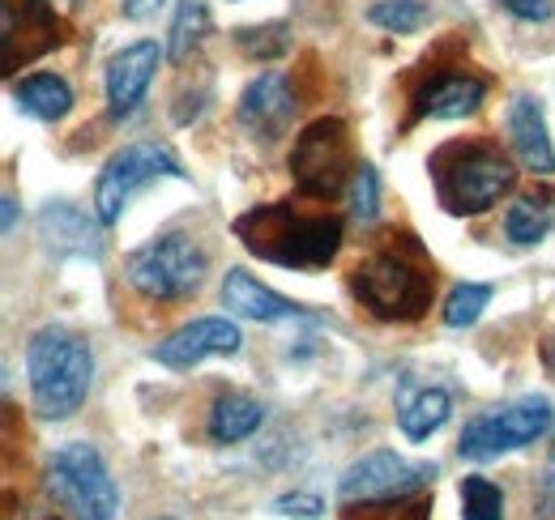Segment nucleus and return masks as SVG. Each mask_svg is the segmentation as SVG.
Returning <instances> with one entry per match:
<instances>
[{
	"instance_id": "a878e982",
	"label": "nucleus",
	"mask_w": 555,
	"mask_h": 520,
	"mask_svg": "<svg viewBox=\"0 0 555 520\" xmlns=\"http://www.w3.org/2000/svg\"><path fill=\"white\" fill-rule=\"evenodd\" d=\"M491 303V286L487 282H457L444 299V325L449 328H466L483 316V308Z\"/></svg>"
},
{
	"instance_id": "c85d7f7f",
	"label": "nucleus",
	"mask_w": 555,
	"mask_h": 520,
	"mask_svg": "<svg viewBox=\"0 0 555 520\" xmlns=\"http://www.w3.org/2000/svg\"><path fill=\"white\" fill-rule=\"evenodd\" d=\"M274 517H291V520H321L325 517V504L321 495L312 491H286L274 499Z\"/></svg>"
},
{
	"instance_id": "5701e85b",
	"label": "nucleus",
	"mask_w": 555,
	"mask_h": 520,
	"mask_svg": "<svg viewBox=\"0 0 555 520\" xmlns=\"http://www.w3.org/2000/svg\"><path fill=\"white\" fill-rule=\"evenodd\" d=\"M209 30V9L206 0H180L176 9V22H171V35H167V61H189L193 48L206 39Z\"/></svg>"
},
{
	"instance_id": "cd10ccee",
	"label": "nucleus",
	"mask_w": 555,
	"mask_h": 520,
	"mask_svg": "<svg viewBox=\"0 0 555 520\" xmlns=\"http://www.w3.org/2000/svg\"><path fill=\"white\" fill-rule=\"evenodd\" d=\"M380 213V176L372 162H359L354 167V180H350V218L354 222H376Z\"/></svg>"
},
{
	"instance_id": "f3484780",
	"label": "nucleus",
	"mask_w": 555,
	"mask_h": 520,
	"mask_svg": "<svg viewBox=\"0 0 555 520\" xmlns=\"http://www.w3.org/2000/svg\"><path fill=\"white\" fill-rule=\"evenodd\" d=\"M487 86L466 73H440L415 94V120H466L483 107Z\"/></svg>"
},
{
	"instance_id": "ddd939ff",
	"label": "nucleus",
	"mask_w": 555,
	"mask_h": 520,
	"mask_svg": "<svg viewBox=\"0 0 555 520\" xmlns=\"http://www.w3.org/2000/svg\"><path fill=\"white\" fill-rule=\"evenodd\" d=\"M295 120V94H291V81L286 73L266 68L261 77H253L240 94V125L244 132H253V141H278L282 132L291 129Z\"/></svg>"
},
{
	"instance_id": "f8f14e48",
	"label": "nucleus",
	"mask_w": 555,
	"mask_h": 520,
	"mask_svg": "<svg viewBox=\"0 0 555 520\" xmlns=\"http://www.w3.org/2000/svg\"><path fill=\"white\" fill-rule=\"evenodd\" d=\"M240 346H244V333H240L235 321H227V316H202V321H189L184 328H176L171 337H163L150 350V359L163 363V367H171V372H189V367L206 363L214 354H240Z\"/></svg>"
},
{
	"instance_id": "393cba45",
	"label": "nucleus",
	"mask_w": 555,
	"mask_h": 520,
	"mask_svg": "<svg viewBox=\"0 0 555 520\" xmlns=\"http://www.w3.org/2000/svg\"><path fill=\"white\" fill-rule=\"evenodd\" d=\"M457 499H462V520H504V491L491 478L479 473L462 478Z\"/></svg>"
},
{
	"instance_id": "412c9836",
	"label": "nucleus",
	"mask_w": 555,
	"mask_h": 520,
	"mask_svg": "<svg viewBox=\"0 0 555 520\" xmlns=\"http://www.w3.org/2000/svg\"><path fill=\"white\" fill-rule=\"evenodd\" d=\"M449 418H453V396L444 389H418L411 396H402V405H398V427L406 440L436 435Z\"/></svg>"
},
{
	"instance_id": "0eeeda50",
	"label": "nucleus",
	"mask_w": 555,
	"mask_h": 520,
	"mask_svg": "<svg viewBox=\"0 0 555 520\" xmlns=\"http://www.w3.org/2000/svg\"><path fill=\"white\" fill-rule=\"evenodd\" d=\"M154 180H189V171L180 167V158L158 145V141H133L125 150H116L103 171H99V184H94V218L103 226H116L129 209V200L154 184Z\"/></svg>"
},
{
	"instance_id": "a211bd4d",
	"label": "nucleus",
	"mask_w": 555,
	"mask_h": 520,
	"mask_svg": "<svg viewBox=\"0 0 555 520\" xmlns=\"http://www.w3.org/2000/svg\"><path fill=\"white\" fill-rule=\"evenodd\" d=\"M39 235H43V244L56 257H99L103 252L99 231L90 226V218L77 205H69V200H52L39 213Z\"/></svg>"
},
{
	"instance_id": "c9c22d12",
	"label": "nucleus",
	"mask_w": 555,
	"mask_h": 520,
	"mask_svg": "<svg viewBox=\"0 0 555 520\" xmlns=\"http://www.w3.org/2000/svg\"><path fill=\"white\" fill-rule=\"evenodd\" d=\"M48 520H56V517H48Z\"/></svg>"
},
{
	"instance_id": "6e6552de",
	"label": "nucleus",
	"mask_w": 555,
	"mask_h": 520,
	"mask_svg": "<svg viewBox=\"0 0 555 520\" xmlns=\"http://www.w3.org/2000/svg\"><path fill=\"white\" fill-rule=\"evenodd\" d=\"M552 418L555 410L543 392L517 396V401H508V405H500L491 414L470 418L466 431H462V440H457V453L466 456V460H479V465L504 453H517V448L534 444L539 435H547L552 431Z\"/></svg>"
},
{
	"instance_id": "b1692460",
	"label": "nucleus",
	"mask_w": 555,
	"mask_h": 520,
	"mask_svg": "<svg viewBox=\"0 0 555 520\" xmlns=\"http://www.w3.org/2000/svg\"><path fill=\"white\" fill-rule=\"evenodd\" d=\"M427 17H431V9L423 0H376L367 9V22L389 35H415L418 26H427Z\"/></svg>"
},
{
	"instance_id": "6ab92c4d",
	"label": "nucleus",
	"mask_w": 555,
	"mask_h": 520,
	"mask_svg": "<svg viewBox=\"0 0 555 520\" xmlns=\"http://www.w3.org/2000/svg\"><path fill=\"white\" fill-rule=\"evenodd\" d=\"M13 103L22 116L30 120H43V125H56L73 112V90L65 77L56 73H30L22 81H13Z\"/></svg>"
},
{
	"instance_id": "423d86ee",
	"label": "nucleus",
	"mask_w": 555,
	"mask_h": 520,
	"mask_svg": "<svg viewBox=\"0 0 555 520\" xmlns=\"http://www.w3.org/2000/svg\"><path fill=\"white\" fill-rule=\"evenodd\" d=\"M206 269H209L206 248H197L189 235H176V231L141 244L138 252L125 257L129 286L138 295H145V299H154V303L189 299L193 290H202Z\"/></svg>"
},
{
	"instance_id": "1a4fd4ad",
	"label": "nucleus",
	"mask_w": 555,
	"mask_h": 520,
	"mask_svg": "<svg viewBox=\"0 0 555 520\" xmlns=\"http://www.w3.org/2000/svg\"><path fill=\"white\" fill-rule=\"evenodd\" d=\"M291 176L295 188L312 200H330L354 180V162H350V132L343 120L321 116L295 136L291 150Z\"/></svg>"
},
{
	"instance_id": "f03ea898",
	"label": "nucleus",
	"mask_w": 555,
	"mask_h": 520,
	"mask_svg": "<svg viewBox=\"0 0 555 520\" xmlns=\"http://www.w3.org/2000/svg\"><path fill=\"white\" fill-rule=\"evenodd\" d=\"M26 376H30V401L39 410V418L65 422L81 410V401L90 392L94 354L77 333L48 325L26 346Z\"/></svg>"
},
{
	"instance_id": "4be33fe9",
	"label": "nucleus",
	"mask_w": 555,
	"mask_h": 520,
	"mask_svg": "<svg viewBox=\"0 0 555 520\" xmlns=\"http://www.w3.org/2000/svg\"><path fill=\"white\" fill-rule=\"evenodd\" d=\"M547 231H552V205H547V196H521V200L504 213V235H508L513 244H521V248L543 244Z\"/></svg>"
},
{
	"instance_id": "9d476101",
	"label": "nucleus",
	"mask_w": 555,
	"mask_h": 520,
	"mask_svg": "<svg viewBox=\"0 0 555 520\" xmlns=\"http://www.w3.org/2000/svg\"><path fill=\"white\" fill-rule=\"evenodd\" d=\"M431 478H436L431 460H406V456L380 448V453L359 456L338 478V499L343 504H363V508H372V504H406Z\"/></svg>"
},
{
	"instance_id": "dca6fc26",
	"label": "nucleus",
	"mask_w": 555,
	"mask_h": 520,
	"mask_svg": "<svg viewBox=\"0 0 555 520\" xmlns=\"http://www.w3.org/2000/svg\"><path fill=\"white\" fill-rule=\"evenodd\" d=\"M222 308L231 316H244V321H257V325H278V321L304 316L299 303H291L286 295H278L270 286H261L248 269H227V277H222Z\"/></svg>"
},
{
	"instance_id": "72a5a7b5",
	"label": "nucleus",
	"mask_w": 555,
	"mask_h": 520,
	"mask_svg": "<svg viewBox=\"0 0 555 520\" xmlns=\"http://www.w3.org/2000/svg\"><path fill=\"white\" fill-rule=\"evenodd\" d=\"M552 460H555V444H552Z\"/></svg>"
},
{
	"instance_id": "bb28decb",
	"label": "nucleus",
	"mask_w": 555,
	"mask_h": 520,
	"mask_svg": "<svg viewBox=\"0 0 555 520\" xmlns=\"http://www.w3.org/2000/svg\"><path fill=\"white\" fill-rule=\"evenodd\" d=\"M235 43L253 61H278L291 48V35H286L282 22H270V26H244V30H235Z\"/></svg>"
},
{
	"instance_id": "f257e3e1",
	"label": "nucleus",
	"mask_w": 555,
	"mask_h": 520,
	"mask_svg": "<svg viewBox=\"0 0 555 520\" xmlns=\"http://www.w3.org/2000/svg\"><path fill=\"white\" fill-rule=\"evenodd\" d=\"M235 239L253 257L282 269H325L343 248V218L334 213H295V205H253L235 218Z\"/></svg>"
},
{
	"instance_id": "2f4dec72",
	"label": "nucleus",
	"mask_w": 555,
	"mask_h": 520,
	"mask_svg": "<svg viewBox=\"0 0 555 520\" xmlns=\"http://www.w3.org/2000/svg\"><path fill=\"white\" fill-rule=\"evenodd\" d=\"M0 205H4V235H9V231L17 226V200L4 193V200H0Z\"/></svg>"
},
{
	"instance_id": "f704fd0d",
	"label": "nucleus",
	"mask_w": 555,
	"mask_h": 520,
	"mask_svg": "<svg viewBox=\"0 0 555 520\" xmlns=\"http://www.w3.org/2000/svg\"><path fill=\"white\" fill-rule=\"evenodd\" d=\"M163 520H176V517H163Z\"/></svg>"
},
{
	"instance_id": "20e7f679",
	"label": "nucleus",
	"mask_w": 555,
	"mask_h": 520,
	"mask_svg": "<svg viewBox=\"0 0 555 520\" xmlns=\"http://www.w3.org/2000/svg\"><path fill=\"white\" fill-rule=\"evenodd\" d=\"M48 495L73 520H116L120 491L103 453L86 440H69L48 456Z\"/></svg>"
},
{
	"instance_id": "4468645a",
	"label": "nucleus",
	"mask_w": 555,
	"mask_h": 520,
	"mask_svg": "<svg viewBox=\"0 0 555 520\" xmlns=\"http://www.w3.org/2000/svg\"><path fill=\"white\" fill-rule=\"evenodd\" d=\"M163 56L167 52L154 39H138L107 61V112H112V120H129L138 112Z\"/></svg>"
},
{
	"instance_id": "7ed1b4c3",
	"label": "nucleus",
	"mask_w": 555,
	"mask_h": 520,
	"mask_svg": "<svg viewBox=\"0 0 555 520\" xmlns=\"http://www.w3.org/2000/svg\"><path fill=\"white\" fill-rule=\"evenodd\" d=\"M431 176H436V193L449 213H483L500 196L513 188L517 171L513 162L483 141H457L444 145L431 158Z\"/></svg>"
},
{
	"instance_id": "aec40b11",
	"label": "nucleus",
	"mask_w": 555,
	"mask_h": 520,
	"mask_svg": "<svg viewBox=\"0 0 555 520\" xmlns=\"http://www.w3.org/2000/svg\"><path fill=\"white\" fill-rule=\"evenodd\" d=\"M261 422H266V405H261L257 396L227 392V396H218L214 410H209V440H214V444H240V440H248Z\"/></svg>"
},
{
	"instance_id": "7c9ffc66",
	"label": "nucleus",
	"mask_w": 555,
	"mask_h": 520,
	"mask_svg": "<svg viewBox=\"0 0 555 520\" xmlns=\"http://www.w3.org/2000/svg\"><path fill=\"white\" fill-rule=\"evenodd\" d=\"M158 4H163V0H120V13H125L129 22H141V17L158 13Z\"/></svg>"
},
{
	"instance_id": "473e14b6",
	"label": "nucleus",
	"mask_w": 555,
	"mask_h": 520,
	"mask_svg": "<svg viewBox=\"0 0 555 520\" xmlns=\"http://www.w3.org/2000/svg\"><path fill=\"white\" fill-rule=\"evenodd\" d=\"M552 367H555V346H552Z\"/></svg>"
},
{
	"instance_id": "9b49d317",
	"label": "nucleus",
	"mask_w": 555,
	"mask_h": 520,
	"mask_svg": "<svg viewBox=\"0 0 555 520\" xmlns=\"http://www.w3.org/2000/svg\"><path fill=\"white\" fill-rule=\"evenodd\" d=\"M4 68L30 65L65 43V22L48 0H4Z\"/></svg>"
},
{
	"instance_id": "c756f323",
	"label": "nucleus",
	"mask_w": 555,
	"mask_h": 520,
	"mask_svg": "<svg viewBox=\"0 0 555 520\" xmlns=\"http://www.w3.org/2000/svg\"><path fill=\"white\" fill-rule=\"evenodd\" d=\"M500 9H508L521 22H547V17H555V0H500Z\"/></svg>"
},
{
	"instance_id": "39448f33",
	"label": "nucleus",
	"mask_w": 555,
	"mask_h": 520,
	"mask_svg": "<svg viewBox=\"0 0 555 520\" xmlns=\"http://www.w3.org/2000/svg\"><path fill=\"white\" fill-rule=\"evenodd\" d=\"M354 299L376 321H418L431 308V273L402 252H376L350 273Z\"/></svg>"
},
{
	"instance_id": "2eb2a0df",
	"label": "nucleus",
	"mask_w": 555,
	"mask_h": 520,
	"mask_svg": "<svg viewBox=\"0 0 555 520\" xmlns=\"http://www.w3.org/2000/svg\"><path fill=\"white\" fill-rule=\"evenodd\" d=\"M504 132H508V145H513V154L521 158L526 171L552 176L555 150H552V136H547V120H543L539 99L517 94V99L508 103V112H504Z\"/></svg>"
}]
</instances>
